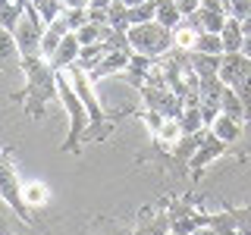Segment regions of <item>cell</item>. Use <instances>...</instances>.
Returning a JSON list of instances; mask_svg holds the SVG:
<instances>
[{
	"label": "cell",
	"mask_w": 251,
	"mask_h": 235,
	"mask_svg": "<svg viewBox=\"0 0 251 235\" xmlns=\"http://www.w3.org/2000/svg\"><path fill=\"white\" fill-rule=\"evenodd\" d=\"M141 22H154V0L129 6V25H141Z\"/></svg>",
	"instance_id": "31"
},
{
	"label": "cell",
	"mask_w": 251,
	"mask_h": 235,
	"mask_svg": "<svg viewBox=\"0 0 251 235\" xmlns=\"http://www.w3.org/2000/svg\"><path fill=\"white\" fill-rule=\"evenodd\" d=\"M57 94H60V104L66 107V119H69V132H66V141L60 144L63 154H73V157H82V132L88 129V110L78 100V94L69 82L66 69H57Z\"/></svg>",
	"instance_id": "3"
},
{
	"label": "cell",
	"mask_w": 251,
	"mask_h": 235,
	"mask_svg": "<svg viewBox=\"0 0 251 235\" xmlns=\"http://www.w3.org/2000/svg\"><path fill=\"white\" fill-rule=\"evenodd\" d=\"M151 135L157 138V144H167V147H173L179 138H182V125H179V119L176 116H163L160 122L151 129Z\"/></svg>",
	"instance_id": "17"
},
{
	"label": "cell",
	"mask_w": 251,
	"mask_h": 235,
	"mask_svg": "<svg viewBox=\"0 0 251 235\" xmlns=\"http://www.w3.org/2000/svg\"><path fill=\"white\" fill-rule=\"evenodd\" d=\"M66 75H69V82H73L78 100L85 104V110H88V129L82 132V144H88V141H107L110 135H113L116 122H120L123 116L135 113V110H120V113H110V110H104V104H100L98 94H94V82L88 78L85 69L75 66V63L66 69Z\"/></svg>",
	"instance_id": "2"
},
{
	"label": "cell",
	"mask_w": 251,
	"mask_h": 235,
	"mask_svg": "<svg viewBox=\"0 0 251 235\" xmlns=\"http://www.w3.org/2000/svg\"><path fill=\"white\" fill-rule=\"evenodd\" d=\"M235 94L242 97V104H245V113H248V125H251V72L242 78L239 85H235Z\"/></svg>",
	"instance_id": "35"
},
{
	"label": "cell",
	"mask_w": 251,
	"mask_h": 235,
	"mask_svg": "<svg viewBox=\"0 0 251 235\" xmlns=\"http://www.w3.org/2000/svg\"><path fill=\"white\" fill-rule=\"evenodd\" d=\"M229 151H232V144L220 141L214 132L207 129V135H204V141L198 144V151H195L192 160H188V176H192V185H198L201 176H204V169H207L214 160H220V157H226Z\"/></svg>",
	"instance_id": "8"
},
{
	"label": "cell",
	"mask_w": 251,
	"mask_h": 235,
	"mask_svg": "<svg viewBox=\"0 0 251 235\" xmlns=\"http://www.w3.org/2000/svg\"><path fill=\"white\" fill-rule=\"evenodd\" d=\"M22 229H28V223L0 198V235H22Z\"/></svg>",
	"instance_id": "20"
},
{
	"label": "cell",
	"mask_w": 251,
	"mask_h": 235,
	"mask_svg": "<svg viewBox=\"0 0 251 235\" xmlns=\"http://www.w3.org/2000/svg\"><path fill=\"white\" fill-rule=\"evenodd\" d=\"M126 38H129V47L132 53H145V57H163V53H170L176 41H173V28L160 25V22H141V25H129L126 31Z\"/></svg>",
	"instance_id": "4"
},
{
	"label": "cell",
	"mask_w": 251,
	"mask_h": 235,
	"mask_svg": "<svg viewBox=\"0 0 251 235\" xmlns=\"http://www.w3.org/2000/svg\"><path fill=\"white\" fill-rule=\"evenodd\" d=\"M198 35H201V31L195 28L188 19H182V25L173 28V41H176V47H179V50H185V53L195 50V41H198Z\"/></svg>",
	"instance_id": "26"
},
{
	"label": "cell",
	"mask_w": 251,
	"mask_h": 235,
	"mask_svg": "<svg viewBox=\"0 0 251 235\" xmlns=\"http://www.w3.org/2000/svg\"><path fill=\"white\" fill-rule=\"evenodd\" d=\"M0 198L31 226L35 216H31V207L25 204V198H22V179L16 176V166H13V160H10L6 151H0Z\"/></svg>",
	"instance_id": "6"
},
{
	"label": "cell",
	"mask_w": 251,
	"mask_h": 235,
	"mask_svg": "<svg viewBox=\"0 0 251 235\" xmlns=\"http://www.w3.org/2000/svg\"><path fill=\"white\" fill-rule=\"evenodd\" d=\"M220 113H226V116H232L235 122L248 125V113H245V104H242V97L235 94V88H229V85H226V91H223V100H220Z\"/></svg>",
	"instance_id": "21"
},
{
	"label": "cell",
	"mask_w": 251,
	"mask_h": 235,
	"mask_svg": "<svg viewBox=\"0 0 251 235\" xmlns=\"http://www.w3.org/2000/svg\"><path fill=\"white\" fill-rule=\"evenodd\" d=\"M182 10L176 6V0H154V22H160V25L167 28H176L182 25Z\"/></svg>",
	"instance_id": "18"
},
{
	"label": "cell",
	"mask_w": 251,
	"mask_h": 235,
	"mask_svg": "<svg viewBox=\"0 0 251 235\" xmlns=\"http://www.w3.org/2000/svg\"><path fill=\"white\" fill-rule=\"evenodd\" d=\"M19 69L25 75V88L16 91L10 100H22V113L28 116L31 122L44 119V110L50 100H57V72L44 57H22Z\"/></svg>",
	"instance_id": "1"
},
{
	"label": "cell",
	"mask_w": 251,
	"mask_h": 235,
	"mask_svg": "<svg viewBox=\"0 0 251 235\" xmlns=\"http://www.w3.org/2000/svg\"><path fill=\"white\" fill-rule=\"evenodd\" d=\"M104 53H107V44H104V41H98V44H85V47H78V60H75V66H78V69H85V72H91V69L98 66L100 60H104Z\"/></svg>",
	"instance_id": "24"
},
{
	"label": "cell",
	"mask_w": 251,
	"mask_h": 235,
	"mask_svg": "<svg viewBox=\"0 0 251 235\" xmlns=\"http://www.w3.org/2000/svg\"><path fill=\"white\" fill-rule=\"evenodd\" d=\"M251 72V60L245 57L242 50H235V53H223V60H220V78H223V85H229V88H235V85L242 82Z\"/></svg>",
	"instance_id": "12"
},
{
	"label": "cell",
	"mask_w": 251,
	"mask_h": 235,
	"mask_svg": "<svg viewBox=\"0 0 251 235\" xmlns=\"http://www.w3.org/2000/svg\"><path fill=\"white\" fill-rule=\"evenodd\" d=\"M163 207H167V201L160 207H151V204L138 207L132 235H167L170 232V210H163Z\"/></svg>",
	"instance_id": "10"
},
{
	"label": "cell",
	"mask_w": 251,
	"mask_h": 235,
	"mask_svg": "<svg viewBox=\"0 0 251 235\" xmlns=\"http://www.w3.org/2000/svg\"><path fill=\"white\" fill-rule=\"evenodd\" d=\"M245 125L242 122H235L232 116H226V113H220L214 122H210V132L220 138V141H226V144H235V141H242V135H245Z\"/></svg>",
	"instance_id": "16"
},
{
	"label": "cell",
	"mask_w": 251,
	"mask_h": 235,
	"mask_svg": "<svg viewBox=\"0 0 251 235\" xmlns=\"http://www.w3.org/2000/svg\"><path fill=\"white\" fill-rule=\"evenodd\" d=\"M75 60H78V38L73 35V31H69V35L60 41V47L53 50V57L47 60V63H50V66H53V72H57V69H69Z\"/></svg>",
	"instance_id": "15"
},
{
	"label": "cell",
	"mask_w": 251,
	"mask_h": 235,
	"mask_svg": "<svg viewBox=\"0 0 251 235\" xmlns=\"http://www.w3.org/2000/svg\"><path fill=\"white\" fill-rule=\"evenodd\" d=\"M91 0H60V10H88Z\"/></svg>",
	"instance_id": "36"
},
{
	"label": "cell",
	"mask_w": 251,
	"mask_h": 235,
	"mask_svg": "<svg viewBox=\"0 0 251 235\" xmlns=\"http://www.w3.org/2000/svg\"><path fill=\"white\" fill-rule=\"evenodd\" d=\"M207 226H210L217 235H235V219H232V213H229V207L217 210V213H207Z\"/></svg>",
	"instance_id": "28"
},
{
	"label": "cell",
	"mask_w": 251,
	"mask_h": 235,
	"mask_svg": "<svg viewBox=\"0 0 251 235\" xmlns=\"http://www.w3.org/2000/svg\"><path fill=\"white\" fill-rule=\"evenodd\" d=\"M100 235H132V229H123V226H116V223H104V232Z\"/></svg>",
	"instance_id": "38"
},
{
	"label": "cell",
	"mask_w": 251,
	"mask_h": 235,
	"mask_svg": "<svg viewBox=\"0 0 251 235\" xmlns=\"http://www.w3.org/2000/svg\"><path fill=\"white\" fill-rule=\"evenodd\" d=\"M6 63H19V47H16L13 31L0 25V69H3Z\"/></svg>",
	"instance_id": "27"
},
{
	"label": "cell",
	"mask_w": 251,
	"mask_h": 235,
	"mask_svg": "<svg viewBox=\"0 0 251 235\" xmlns=\"http://www.w3.org/2000/svg\"><path fill=\"white\" fill-rule=\"evenodd\" d=\"M31 3H35V10L41 13L44 25H47L50 19H57V16L63 13V10H60V0H31Z\"/></svg>",
	"instance_id": "32"
},
{
	"label": "cell",
	"mask_w": 251,
	"mask_h": 235,
	"mask_svg": "<svg viewBox=\"0 0 251 235\" xmlns=\"http://www.w3.org/2000/svg\"><path fill=\"white\" fill-rule=\"evenodd\" d=\"M167 235H182V232H173V229H170V232H167Z\"/></svg>",
	"instance_id": "42"
},
{
	"label": "cell",
	"mask_w": 251,
	"mask_h": 235,
	"mask_svg": "<svg viewBox=\"0 0 251 235\" xmlns=\"http://www.w3.org/2000/svg\"><path fill=\"white\" fill-rule=\"evenodd\" d=\"M185 19L192 22V25L198 28V31H214V35H220L229 16H226L223 10H210V6H198V10H195L192 16H185Z\"/></svg>",
	"instance_id": "13"
},
{
	"label": "cell",
	"mask_w": 251,
	"mask_h": 235,
	"mask_svg": "<svg viewBox=\"0 0 251 235\" xmlns=\"http://www.w3.org/2000/svg\"><path fill=\"white\" fill-rule=\"evenodd\" d=\"M195 53H214V57H223V38L214 35V31H201L198 41H195Z\"/></svg>",
	"instance_id": "29"
},
{
	"label": "cell",
	"mask_w": 251,
	"mask_h": 235,
	"mask_svg": "<svg viewBox=\"0 0 251 235\" xmlns=\"http://www.w3.org/2000/svg\"><path fill=\"white\" fill-rule=\"evenodd\" d=\"M176 6L182 10V16H192V13L201 6V0H176Z\"/></svg>",
	"instance_id": "37"
},
{
	"label": "cell",
	"mask_w": 251,
	"mask_h": 235,
	"mask_svg": "<svg viewBox=\"0 0 251 235\" xmlns=\"http://www.w3.org/2000/svg\"><path fill=\"white\" fill-rule=\"evenodd\" d=\"M120 3H126V6H138V3H145V0H120Z\"/></svg>",
	"instance_id": "41"
},
{
	"label": "cell",
	"mask_w": 251,
	"mask_h": 235,
	"mask_svg": "<svg viewBox=\"0 0 251 235\" xmlns=\"http://www.w3.org/2000/svg\"><path fill=\"white\" fill-rule=\"evenodd\" d=\"M104 28H107V25H98V22H88V25H82L78 31H73V35L78 38V47H85V44H98L100 38H104Z\"/></svg>",
	"instance_id": "30"
},
{
	"label": "cell",
	"mask_w": 251,
	"mask_h": 235,
	"mask_svg": "<svg viewBox=\"0 0 251 235\" xmlns=\"http://www.w3.org/2000/svg\"><path fill=\"white\" fill-rule=\"evenodd\" d=\"M63 19H66L69 31H78L82 25H88V10H63Z\"/></svg>",
	"instance_id": "34"
},
{
	"label": "cell",
	"mask_w": 251,
	"mask_h": 235,
	"mask_svg": "<svg viewBox=\"0 0 251 235\" xmlns=\"http://www.w3.org/2000/svg\"><path fill=\"white\" fill-rule=\"evenodd\" d=\"M220 38H223V53H235L242 50V44H245V31H242V22L239 19H226L223 31H220Z\"/></svg>",
	"instance_id": "22"
},
{
	"label": "cell",
	"mask_w": 251,
	"mask_h": 235,
	"mask_svg": "<svg viewBox=\"0 0 251 235\" xmlns=\"http://www.w3.org/2000/svg\"><path fill=\"white\" fill-rule=\"evenodd\" d=\"M141 100H145V110H154V113L160 116H176L182 113V97H179L173 88H154V85H148V88H141Z\"/></svg>",
	"instance_id": "9"
},
{
	"label": "cell",
	"mask_w": 251,
	"mask_h": 235,
	"mask_svg": "<svg viewBox=\"0 0 251 235\" xmlns=\"http://www.w3.org/2000/svg\"><path fill=\"white\" fill-rule=\"evenodd\" d=\"M28 6H31V0H0V25L13 31L16 22L25 16Z\"/></svg>",
	"instance_id": "19"
},
{
	"label": "cell",
	"mask_w": 251,
	"mask_h": 235,
	"mask_svg": "<svg viewBox=\"0 0 251 235\" xmlns=\"http://www.w3.org/2000/svg\"><path fill=\"white\" fill-rule=\"evenodd\" d=\"M110 3H113V0H91V6H88V10H107Z\"/></svg>",
	"instance_id": "39"
},
{
	"label": "cell",
	"mask_w": 251,
	"mask_h": 235,
	"mask_svg": "<svg viewBox=\"0 0 251 235\" xmlns=\"http://www.w3.org/2000/svg\"><path fill=\"white\" fill-rule=\"evenodd\" d=\"M22 198L31 210H41L50 204V191H47L44 182H22Z\"/></svg>",
	"instance_id": "23"
},
{
	"label": "cell",
	"mask_w": 251,
	"mask_h": 235,
	"mask_svg": "<svg viewBox=\"0 0 251 235\" xmlns=\"http://www.w3.org/2000/svg\"><path fill=\"white\" fill-rule=\"evenodd\" d=\"M41 35H44V19H41V13L35 10V3H31L25 10V16H22L13 28L16 47H19V60L22 57H41Z\"/></svg>",
	"instance_id": "7"
},
{
	"label": "cell",
	"mask_w": 251,
	"mask_h": 235,
	"mask_svg": "<svg viewBox=\"0 0 251 235\" xmlns=\"http://www.w3.org/2000/svg\"><path fill=\"white\" fill-rule=\"evenodd\" d=\"M195 191L188 188L182 198H167V210H170V229L173 232H195L201 229V226H207V210H201L198 204L192 201Z\"/></svg>",
	"instance_id": "5"
},
{
	"label": "cell",
	"mask_w": 251,
	"mask_h": 235,
	"mask_svg": "<svg viewBox=\"0 0 251 235\" xmlns=\"http://www.w3.org/2000/svg\"><path fill=\"white\" fill-rule=\"evenodd\" d=\"M226 16H232V19H248L251 16V0H226Z\"/></svg>",
	"instance_id": "33"
},
{
	"label": "cell",
	"mask_w": 251,
	"mask_h": 235,
	"mask_svg": "<svg viewBox=\"0 0 251 235\" xmlns=\"http://www.w3.org/2000/svg\"><path fill=\"white\" fill-rule=\"evenodd\" d=\"M69 35V25H66V19H63V13L57 16V19H50L44 25V35H41V57L44 60H50L53 57V50L60 47V41Z\"/></svg>",
	"instance_id": "14"
},
{
	"label": "cell",
	"mask_w": 251,
	"mask_h": 235,
	"mask_svg": "<svg viewBox=\"0 0 251 235\" xmlns=\"http://www.w3.org/2000/svg\"><path fill=\"white\" fill-rule=\"evenodd\" d=\"M188 235H217L210 226H201V229H195V232H188Z\"/></svg>",
	"instance_id": "40"
},
{
	"label": "cell",
	"mask_w": 251,
	"mask_h": 235,
	"mask_svg": "<svg viewBox=\"0 0 251 235\" xmlns=\"http://www.w3.org/2000/svg\"><path fill=\"white\" fill-rule=\"evenodd\" d=\"M188 60H192V69L198 72V78H210L220 72V60L223 57H214V53H188Z\"/></svg>",
	"instance_id": "25"
},
{
	"label": "cell",
	"mask_w": 251,
	"mask_h": 235,
	"mask_svg": "<svg viewBox=\"0 0 251 235\" xmlns=\"http://www.w3.org/2000/svg\"><path fill=\"white\" fill-rule=\"evenodd\" d=\"M129 57H132V50H107L104 60H100L98 66L88 72V78H91L94 85H100V82H104V78H110V75H123L126 66H129Z\"/></svg>",
	"instance_id": "11"
}]
</instances>
